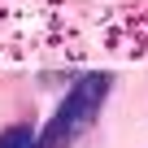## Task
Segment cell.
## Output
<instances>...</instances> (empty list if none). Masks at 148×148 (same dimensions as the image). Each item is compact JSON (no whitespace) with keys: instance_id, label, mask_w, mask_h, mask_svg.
<instances>
[{"instance_id":"obj_1","label":"cell","mask_w":148,"mask_h":148,"mask_svg":"<svg viewBox=\"0 0 148 148\" xmlns=\"http://www.w3.org/2000/svg\"><path fill=\"white\" fill-rule=\"evenodd\" d=\"M109 92H113V74H79V79L70 83V92H65V100L52 109V118L44 122V131L35 135V148H70L79 135H87L92 126H96V118H100V109H105V100H109Z\"/></svg>"},{"instance_id":"obj_2","label":"cell","mask_w":148,"mask_h":148,"mask_svg":"<svg viewBox=\"0 0 148 148\" xmlns=\"http://www.w3.org/2000/svg\"><path fill=\"white\" fill-rule=\"evenodd\" d=\"M0 148H35V131L26 122H13L0 131Z\"/></svg>"}]
</instances>
